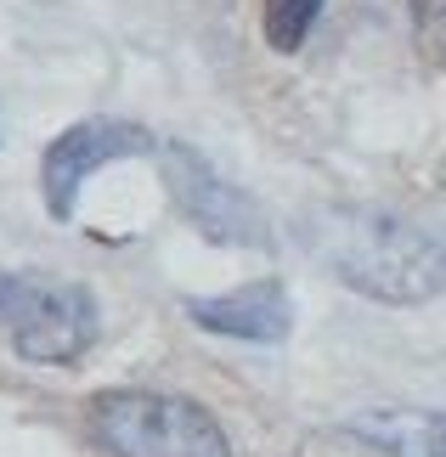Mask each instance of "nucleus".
Segmentation results:
<instances>
[{"instance_id":"f257e3e1","label":"nucleus","mask_w":446,"mask_h":457,"mask_svg":"<svg viewBox=\"0 0 446 457\" xmlns=\"http://www.w3.org/2000/svg\"><path fill=\"white\" fill-rule=\"evenodd\" d=\"M311 260L373 305H424L446 288V226L401 209L333 204L299 220Z\"/></svg>"},{"instance_id":"f03ea898","label":"nucleus","mask_w":446,"mask_h":457,"mask_svg":"<svg viewBox=\"0 0 446 457\" xmlns=\"http://www.w3.org/2000/svg\"><path fill=\"white\" fill-rule=\"evenodd\" d=\"M102 305L74 277L0 266V345L34 367H68L97 345Z\"/></svg>"},{"instance_id":"7ed1b4c3","label":"nucleus","mask_w":446,"mask_h":457,"mask_svg":"<svg viewBox=\"0 0 446 457\" xmlns=\"http://www.w3.org/2000/svg\"><path fill=\"white\" fill-rule=\"evenodd\" d=\"M85 424L108 457H231L221 418L170 390H102L85 407Z\"/></svg>"},{"instance_id":"20e7f679","label":"nucleus","mask_w":446,"mask_h":457,"mask_svg":"<svg viewBox=\"0 0 446 457\" xmlns=\"http://www.w3.org/2000/svg\"><path fill=\"white\" fill-rule=\"evenodd\" d=\"M153 158H158V175H164V192L175 198L181 220L198 237L221 243V249H272V220H265V209L248 198L238 181H226L198 147L158 142Z\"/></svg>"},{"instance_id":"39448f33","label":"nucleus","mask_w":446,"mask_h":457,"mask_svg":"<svg viewBox=\"0 0 446 457\" xmlns=\"http://www.w3.org/2000/svg\"><path fill=\"white\" fill-rule=\"evenodd\" d=\"M158 136L136 119L119 113H97L68 125L63 136H51V147L40 153V198L51 220H74V204L91 175H102L108 164H124V158H153Z\"/></svg>"},{"instance_id":"423d86ee","label":"nucleus","mask_w":446,"mask_h":457,"mask_svg":"<svg viewBox=\"0 0 446 457\" xmlns=\"http://www.w3.org/2000/svg\"><path fill=\"white\" fill-rule=\"evenodd\" d=\"M187 316L215 339H243V345H282L294 333V305L277 277H255V283L226 294H198V300H187Z\"/></svg>"},{"instance_id":"0eeeda50","label":"nucleus","mask_w":446,"mask_h":457,"mask_svg":"<svg viewBox=\"0 0 446 457\" xmlns=\"http://www.w3.org/2000/svg\"><path fill=\"white\" fill-rule=\"evenodd\" d=\"M350 435L384 457H446V412L430 407H373L350 418Z\"/></svg>"},{"instance_id":"6e6552de","label":"nucleus","mask_w":446,"mask_h":457,"mask_svg":"<svg viewBox=\"0 0 446 457\" xmlns=\"http://www.w3.org/2000/svg\"><path fill=\"white\" fill-rule=\"evenodd\" d=\"M323 6H328V0H260V34H265V46L282 51V57H294V51L311 40Z\"/></svg>"},{"instance_id":"1a4fd4ad","label":"nucleus","mask_w":446,"mask_h":457,"mask_svg":"<svg viewBox=\"0 0 446 457\" xmlns=\"http://www.w3.org/2000/svg\"><path fill=\"white\" fill-rule=\"evenodd\" d=\"M413 12V46L430 68H446V0H407Z\"/></svg>"}]
</instances>
